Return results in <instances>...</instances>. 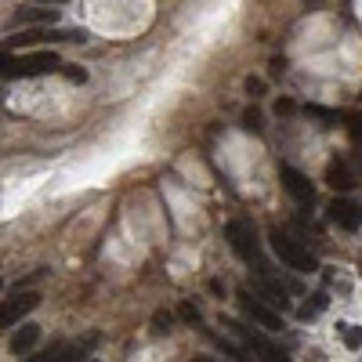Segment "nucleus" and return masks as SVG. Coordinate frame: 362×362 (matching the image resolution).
Returning <instances> with one entry per match:
<instances>
[{
  "label": "nucleus",
  "mask_w": 362,
  "mask_h": 362,
  "mask_svg": "<svg viewBox=\"0 0 362 362\" xmlns=\"http://www.w3.org/2000/svg\"><path fill=\"white\" fill-rule=\"evenodd\" d=\"M358 275H362V258H358Z\"/></svg>",
  "instance_id": "obj_26"
},
{
  "label": "nucleus",
  "mask_w": 362,
  "mask_h": 362,
  "mask_svg": "<svg viewBox=\"0 0 362 362\" xmlns=\"http://www.w3.org/2000/svg\"><path fill=\"white\" fill-rule=\"evenodd\" d=\"M221 323H225L232 333H236V337L243 340V344H246L253 355H258V362H290V358H286V355H283V351L275 348L272 340L261 333V330H250L246 323H239V319H221Z\"/></svg>",
  "instance_id": "obj_3"
},
{
  "label": "nucleus",
  "mask_w": 362,
  "mask_h": 362,
  "mask_svg": "<svg viewBox=\"0 0 362 362\" xmlns=\"http://www.w3.org/2000/svg\"><path fill=\"white\" fill-rule=\"evenodd\" d=\"M48 22H58V8H48V4H26L11 15V26H48Z\"/></svg>",
  "instance_id": "obj_10"
},
{
  "label": "nucleus",
  "mask_w": 362,
  "mask_h": 362,
  "mask_svg": "<svg viewBox=\"0 0 362 362\" xmlns=\"http://www.w3.org/2000/svg\"><path fill=\"white\" fill-rule=\"evenodd\" d=\"M62 73H66L73 83H83V80H88V73H83V69H76V66H62Z\"/></svg>",
  "instance_id": "obj_21"
},
{
  "label": "nucleus",
  "mask_w": 362,
  "mask_h": 362,
  "mask_svg": "<svg viewBox=\"0 0 362 362\" xmlns=\"http://www.w3.org/2000/svg\"><path fill=\"white\" fill-rule=\"evenodd\" d=\"M308 4H315V0H308Z\"/></svg>",
  "instance_id": "obj_27"
},
{
  "label": "nucleus",
  "mask_w": 362,
  "mask_h": 362,
  "mask_svg": "<svg viewBox=\"0 0 362 362\" xmlns=\"http://www.w3.org/2000/svg\"><path fill=\"white\" fill-rule=\"evenodd\" d=\"M239 308H243V315L250 319L253 326H261V330H268V333H279V330H283V315L275 312L272 305H265L258 293H250L246 286L239 290Z\"/></svg>",
  "instance_id": "obj_4"
},
{
  "label": "nucleus",
  "mask_w": 362,
  "mask_h": 362,
  "mask_svg": "<svg viewBox=\"0 0 362 362\" xmlns=\"http://www.w3.org/2000/svg\"><path fill=\"white\" fill-rule=\"evenodd\" d=\"M268 239H272L275 258H279L286 268H293V272H315V268H319V265H315V253H312L301 239H293L290 232L272 228V232H268Z\"/></svg>",
  "instance_id": "obj_2"
},
{
  "label": "nucleus",
  "mask_w": 362,
  "mask_h": 362,
  "mask_svg": "<svg viewBox=\"0 0 362 362\" xmlns=\"http://www.w3.org/2000/svg\"><path fill=\"white\" fill-rule=\"evenodd\" d=\"M178 312H181V319H185V323H200V308H196L193 301H185Z\"/></svg>",
  "instance_id": "obj_19"
},
{
  "label": "nucleus",
  "mask_w": 362,
  "mask_h": 362,
  "mask_svg": "<svg viewBox=\"0 0 362 362\" xmlns=\"http://www.w3.org/2000/svg\"><path fill=\"white\" fill-rule=\"evenodd\" d=\"M326 185L333 188V193H351V188L358 185L351 163H348V160H340V156H333V160H330V167H326Z\"/></svg>",
  "instance_id": "obj_9"
},
{
  "label": "nucleus",
  "mask_w": 362,
  "mask_h": 362,
  "mask_svg": "<svg viewBox=\"0 0 362 362\" xmlns=\"http://www.w3.org/2000/svg\"><path fill=\"white\" fill-rule=\"evenodd\" d=\"M196 362H214V358H196Z\"/></svg>",
  "instance_id": "obj_25"
},
{
  "label": "nucleus",
  "mask_w": 362,
  "mask_h": 362,
  "mask_svg": "<svg viewBox=\"0 0 362 362\" xmlns=\"http://www.w3.org/2000/svg\"><path fill=\"white\" fill-rule=\"evenodd\" d=\"M340 333H344V344H348L351 351L362 348V326H344V323H340Z\"/></svg>",
  "instance_id": "obj_17"
},
{
  "label": "nucleus",
  "mask_w": 362,
  "mask_h": 362,
  "mask_svg": "<svg viewBox=\"0 0 362 362\" xmlns=\"http://www.w3.org/2000/svg\"><path fill=\"white\" fill-rule=\"evenodd\" d=\"M0 290H4V283H0Z\"/></svg>",
  "instance_id": "obj_28"
},
{
  "label": "nucleus",
  "mask_w": 362,
  "mask_h": 362,
  "mask_svg": "<svg viewBox=\"0 0 362 362\" xmlns=\"http://www.w3.org/2000/svg\"><path fill=\"white\" fill-rule=\"evenodd\" d=\"M40 305V293H18V297H4L0 301V330H11L18 326L22 319Z\"/></svg>",
  "instance_id": "obj_5"
},
{
  "label": "nucleus",
  "mask_w": 362,
  "mask_h": 362,
  "mask_svg": "<svg viewBox=\"0 0 362 362\" xmlns=\"http://www.w3.org/2000/svg\"><path fill=\"white\" fill-rule=\"evenodd\" d=\"M62 69V58L55 51H29V55H18V76H44Z\"/></svg>",
  "instance_id": "obj_7"
},
{
  "label": "nucleus",
  "mask_w": 362,
  "mask_h": 362,
  "mask_svg": "<svg viewBox=\"0 0 362 362\" xmlns=\"http://www.w3.org/2000/svg\"><path fill=\"white\" fill-rule=\"evenodd\" d=\"M279 181H283V188H286V193L301 203V207L315 203V185H312L308 174H301V170H293V167H279Z\"/></svg>",
  "instance_id": "obj_6"
},
{
  "label": "nucleus",
  "mask_w": 362,
  "mask_h": 362,
  "mask_svg": "<svg viewBox=\"0 0 362 362\" xmlns=\"http://www.w3.org/2000/svg\"><path fill=\"white\" fill-rule=\"evenodd\" d=\"M293 109H297V105H293L290 98H279V102H275V113H279V116H290Z\"/></svg>",
  "instance_id": "obj_22"
},
{
  "label": "nucleus",
  "mask_w": 362,
  "mask_h": 362,
  "mask_svg": "<svg viewBox=\"0 0 362 362\" xmlns=\"http://www.w3.org/2000/svg\"><path fill=\"white\" fill-rule=\"evenodd\" d=\"M340 120H344L351 141H355V145H362V113H340Z\"/></svg>",
  "instance_id": "obj_15"
},
{
  "label": "nucleus",
  "mask_w": 362,
  "mask_h": 362,
  "mask_svg": "<svg viewBox=\"0 0 362 362\" xmlns=\"http://www.w3.org/2000/svg\"><path fill=\"white\" fill-rule=\"evenodd\" d=\"M286 69V58H272V73H283Z\"/></svg>",
  "instance_id": "obj_23"
},
{
  "label": "nucleus",
  "mask_w": 362,
  "mask_h": 362,
  "mask_svg": "<svg viewBox=\"0 0 362 362\" xmlns=\"http://www.w3.org/2000/svg\"><path fill=\"white\" fill-rule=\"evenodd\" d=\"M326 305H330V297L319 290V293H312L308 305H301V312H297V315H301V319H312V315H319V312H326Z\"/></svg>",
  "instance_id": "obj_13"
},
{
  "label": "nucleus",
  "mask_w": 362,
  "mask_h": 362,
  "mask_svg": "<svg viewBox=\"0 0 362 362\" xmlns=\"http://www.w3.org/2000/svg\"><path fill=\"white\" fill-rule=\"evenodd\" d=\"M225 239H228V246L236 250L243 261H250L253 268H265V265H268V261L261 258V239H258V228H253L250 218L228 221V225H225Z\"/></svg>",
  "instance_id": "obj_1"
},
{
  "label": "nucleus",
  "mask_w": 362,
  "mask_h": 362,
  "mask_svg": "<svg viewBox=\"0 0 362 362\" xmlns=\"http://www.w3.org/2000/svg\"><path fill=\"white\" fill-rule=\"evenodd\" d=\"M44 4H48V8H55V4H66V0H44Z\"/></svg>",
  "instance_id": "obj_24"
},
{
  "label": "nucleus",
  "mask_w": 362,
  "mask_h": 362,
  "mask_svg": "<svg viewBox=\"0 0 362 362\" xmlns=\"http://www.w3.org/2000/svg\"><path fill=\"white\" fill-rule=\"evenodd\" d=\"M26 362H83V344H55L51 351H44V355H33V358H26Z\"/></svg>",
  "instance_id": "obj_11"
},
{
  "label": "nucleus",
  "mask_w": 362,
  "mask_h": 362,
  "mask_svg": "<svg viewBox=\"0 0 362 362\" xmlns=\"http://www.w3.org/2000/svg\"><path fill=\"white\" fill-rule=\"evenodd\" d=\"M243 123H246V131H265V116L258 109H246L243 113Z\"/></svg>",
  "instance_id": "obj_18"
},
{
  "label": "nucleus",
  "mask_w": 362,
  "mask_h": 362,
  "mask_svg": "<svg viewBox=\"0 0 362 362\" xmlns=\"http://www.w3.org/2000/svg\"><path fill=\"white\" fill-rule=\"evenodd\" d=\"M0 80H18V55L0 51Z\"/></svg>",
  "instance_id": "obj_14"
},
{
  "label": "nucleus",
  "mask_w": 362,
  "mask_h": 362,
  "mask_svg": "<svg viewBox=\"0 0 362 362\" xmlns=\"http://www.w3.org/2000/svg\"><path fill=\"white\" fill-rule=\"evenodd\" d=\"M330 221L337 228H344V232H358L362 228V207L351 203V200H344V196H337L330 203Z\"/></svg>",
  "instance_id": "obj_8"
},
{
  "label": "nucleus",
  "mask_w": 362,
  "mask_h": 362,
  "mask_svg": "<svg viewBox=\"0 0 362 362\" xmlns=\"http://www.w3.org/2000/svg\"><path fill=\"white\" fill-rule=\"evenodd\" d=\"M246 91H250L253 98H261V95H265V80H258V76H246Z\"/></svg>",
  "instance_id": "obj_20"
},
{
  "label": "nucleus",
  "mask_w": 362,
  "mask_h": 362,
  "mask_svg": "<svg viewBox=\"0 0 362 362\" xmlns=\"http://www.w3.org/2000/svg\"><path fill=\"white\" fill-rule=\"evenodd\" d=\"M305 113L315 116V120H323V123H340V113H337V109H326V105H305Z\"/></svg>",
  "instance_id": "obj_16"
},
{
  "label": "nucleus",
  "mask_w": 362,
  "mask_h": 362,
  "mask_svg": "<svg viewBox=\"0 0 362 362\" xmlns=\"http://www.w3.org/2000/svg\"><path fill=\"white\" fill-rule=\"evenodd\" d=\"M36 340H40V326H29V323H26L22 330L11 337V351H15V355H26V351L36 344Z\"/></svg>",
  "instance_id": "obj_12"
}]
</instances>
